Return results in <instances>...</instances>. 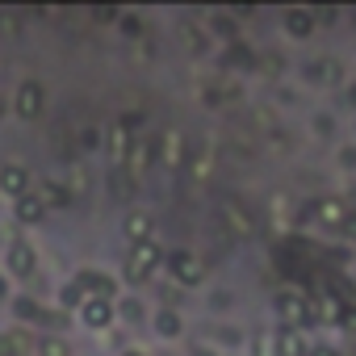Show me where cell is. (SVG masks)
<instances>
[{"instance_id":"6da1fadb","label":"cell","mask_w":356,"mask_h":356,"mask_svg":"<svg viewBox=\"0 0 356 356\" xmlns=\"http://www.w3.org/2000/svg\"><path fill=\"white\" fill-rule=\"evenodd\" d=\"M159 264H163V248H159V239H143V243H134L130 256H126V281H130V285H143V281L155 277Z\"/></svg>"},{"instance_id":"7a4b0ae2","label":"cell","mask_w":356,"mask_h":356,"mask_svg":"<svg viewBox=\"0 0 356 356\" xmlns=\"http://www.w3.org/2000/svg\"><path fill=\"white\" fill-rule=\"evenodd\" d=\"M0 193H5V197H13V202H22L26 193H34L30 168H26V163H17V159L0 163Z\"/></svg>"},{"instance_id":"3957f363","label":"cell","mask_w":356,"mask_h":356,"mask_svg":"<svg viewBox=\"0 0 356 356\" xmlns=\"http://www.w3.org/2000/svg\"><path fill=\"white\" fill-rule=\"evenodd\" d=\"M5 268H9L17 281H30V277L38 273V252H34V243L13 239V243H9V252H5Z\"/></svg>"},{"instance_id":"277c9868","label":"cell","mask_w":356,"mask_h":356,"mask_svg":"<svg viewBox=\"0 0 356 356\" xmlns=\"http://www.w3.org/2000/svg\"><path fill=\"white\" fill-rule=\"evenodd\" d=\"M163 264H168V273L181 281V285H202L206 281V268H202V260L193 252H168Z\"/></svg>"},{"instance_id":"5b68a950","label":"cell","mask_w":356,"mask_h":356,"mask_svg":"<svg viewBox=\"0 0 356 356\" xmlns=\"http://www.w3.org/2000/svg\"><path fill=\"white\" fill-rule=\"evenodd\" d=\"M277 310H281V318H285V327H293V331H302L306 323H314V318H310V302H306L302 293H293V289H285V293H281V302H277Z\"/></svg>"},{"instance_id":"8992f818","label":"cell","mask_w":356,"mask_h":356,"mask_svg":"<svg viewBox=\"0 0 356 356\" xmlns=\"http://www.w3.org/2000/svg\"><path fill=\"white\" fill-rule=\"evenodd\" d=\"M13 109H17V118L34 122V118L42 113V84H38V80H22V88H17V97H13Z\"/></svg>"},{"instance_id":"52a82bcc","label":"cell","mask_w":356,"mask_h":356,"mask_svg":"<svg viewBox=\"0 0 356 356\" xmlns=\"http://www.w3.org/2000/svg\"><path fill=\"white\" fill-rule=\"evenodd\" d=\"M80 323H84L88 331H105V327L113 323V302H105V298H88V302L80 306Z\"/></svg>"},{"instance_id":"ba28073f","label":"cell","mask_w":356,"mask_h":356,"mask_svg":"<svg viewBox=\"0 0 356 356\" xmlns=\"http://www.w3.org/2000/svg\"><path fill=\"white\" fill-rule=\"evenodd\" d=\"M122 235L130 239V248L143 243V239H155V231H151V214H147V210H130V214L122 218Z\"/></svg>"},{"instance_id":"9c48e42d","label":"cell","mask_w":356,"mask_h":356,"mask_svg":"<svg viewBox=\"0 0 356 356\" xmlns=\"http://www.w3.org/2000/svg\"><path fill=\"white\" fill-rule=\"evenodd\" d=\"M130 147H134V134L126 126H113L109 130V159H113V168H126L130 163Z\"/></svg>"},{"instance_id":"30bf717a","label":"cell","mask_w":356,"mask_h":356,"mask_svg":"<svg viewBox=\"0 0 356 356\" xmlns=\"http://www.w3.org/2000/svg\"><path fill=\"white\" fill-rule=\"evenodd\" d=\"M314 13L310 9H285V34L289 38H310L314 34Z\"/></svg>"},{"instance_id":"8fae6325","label":"cell","mask_w":356,"mask_h":356,"mask_svg":"<svg viewBox=\"0 0 356 356\" xmlns=\"http://www.w3.org/2000/svg\"><path fill=\"white\" fill-rule=\"evenodd\" d=\"M310 318H318V323H343L348 318V306L339 302V298H318V302H310Z\"/></svg>"},{"instance_id":"7c38bea8","label":"cell","mask_w":356,"mask_h":356,"mask_svg":"<svg viewBox=\"0 0 356 356\" xmlns=\"http://www.w3.org/2000/svg\"><path fill=\"white\" fill-rule=\"evenodd\" d=\"M34 193H38V202H42L47 210H63V206H72V193H67L59 181H42V185H34Z\"/></svg>"},{"instance_id":"4fadbf2b","label":"cell","mask_w":356,"mask_h":356,"mask_svg":"<svg viewBox=\"0 0 356 356\" xmlns=\"http://www.w3.org/2000/svg\"><path fill=\"white\" fill-rule=\"evenodd\" d=\"M76 285H80V293H84V298H105V302H113V281H109V277L80 273V277H76Z\"/></svg>"},{"instance_id":"5bb4252c","label":"cell","mask_w":356,"mask_h":356,"mask_svg":"<svg viewBox=\"0 0 356 356\" xmlns=\"http://www.w3.org/2000/svg\"><path fill=\"white\" fill-rule=\"evenodd\" d=\"M348 218H352V214H348V206H343L339 197H323V202H318V222H323V227H348Z\"/></svg>"},{"instance_id":"9a60e30c","label":"cell","mask_w":356,"mask_h":356,"mask_svg":"<svg viewBox=\"0 0 356 356\" xmlns=\"http://www.w3.org/2000/svg\"><path fill=\"white\" fill-rule=\"evenodd\" d=\"M277 356H310L306 335H302V331H293V327H285V331L277 335Z\"/></svg>"},{"instance_id":"2e32d148","label":"cell","mask_w":356,"mask_h":356,"mask_svg":"<svg viewBox=\"0 0 356 356\" xmlns=\"http://www.w3.org/2000/svg\"><path fill=\"white\" fill-rule=\"evenodd\" d=\"M13 210H17V222H22V227H34V222H42V214H47V206L38 202V193H26L22 202H13Z\"/></svg>"},{"instance_id":"e0dca14e","label":"cell","mask_w":356,"mask_h":356,"mask_svg":"<svg viewBox=\"0 0 356 356\" xmlns=\"http://www.w3.org/2000/svg\"><path fill=\"white\" fill-rule=\"evenodd\" d=\"M159 155H163V163H168V168L181 163V155H185V138H181V130H168V138L159 143Z\"/></svg>"},{"instance_id":"ac0fdd59","label":"cell","mask_w":356,"mask_h":356,"mask_svg":"<svg viewBox=\"0 0 356 356\" xmlns=\"http://www.w3.org/2000/svg\"><path fill=\"white\" fill-rule=\"evenodd\" d=\"M155 331H159V339H176V335L185 331V323H181V314H176V310H159L155 314Z\"/></svg>"},{"instance_id":"d6986e66","label":"cell","mask_w":356,"mask_h":356,"mask_svg":"<svg viewBox=\"0 0 356 356\" xmlns=\"http://www.w3.org/2000/svg\"><path fill=\"white\" fill-rule=\"evenodd\" d=\"M38 356H72V348H67L63 335H42L38 339Z\"/></svg>"},{"instance_id":"ffe728a7","label":"cell","mask_w":356,"mask_h":356,"mask_svg":"<svg viewBox=\"0 0 356 356\" xmlns=\"http://www.w3.org/2000/svg\"><path fill=\"white\" fill-rule=\"evenodd\" d=\"M59 302H63V306H84L88 298H84V293H80V285L72 281V285H63V289H59Z\"/></svg>"},{"instance_id":"44dd1931","label":"cell","mask_w":356,"mask_h":356,"mask_svg":"<svg viewBox=\"0 0 356 356\" xmlns=\"http://www.w3.org/2000/svg\"><path fill=\"white\" fill-rule=\"evenodd\" d=\"M206 176H210V159H197L193 163V181H206Z\"/></svg>"},{"instance_id":"7402d4cb","label":"cell","mask_w":356,"mask_h":356,"mask_svg":"<svg viewBox=\"0 0 356 356\" xmlns=\"http://www.w3.org/2000/svg\"><path fill=\"white\" fill-rule=\"evenodd\" d=\"M9 293H13V285H9V277L0 273V302H9Z\"/></svg>"},{"instance_id":"603a6c76","label":"cell","mask_w":356,"mask_h":356,"mask_svg":"<svg viewBox=\"0 0 356 356\" xmlns=\"http://www.w3.org/2000/svg\"><path fill=\"white\" fill-rule=\"evenodd\" d=\"M310 356H339V352L331 343H318V348H310Z\"/></svg>"},{"instance_id":"cb8c5ba5","label":"cell","mask_w":356,"mask_h":356,"mask_svg":"<svg viewBox=\"0 0 356 356\" xmlns=\"http://www.w3.org/2000/svg\"><path fill=\"white\" fill-rule=\"evenodd\" d=\"M256 356H273V348H268V339H260V343H256Z\"/></svg>"},{"instance_id":"d4e9b609","label":"cell","mask_w":356,"mask_h":356,"mask_svg":"<svg viewBox=\"0 0 356 356\" xmlns=\"http://www.w3.org/2000/svg\"><path fill=\"white\" fill-rule=\"evenodd\" d=\"M343 323H348V327L356 331V310H348V318H343Z\"/></svg>"},{"instance_id":"484cf974","label":"cell","mask_w":356,"mask_h":356,"mask_svg":"<svg viewBox=\"0 0 356 356\" xmlns=\"http://www.w3.org/2000/svg\"><path fill=\"white\" fill-rule=\"evenodd\" d=\"M193 356H214V352L210 348H193Z\"/></svg>"},{"instance_id":"4316f807","label":"cell","mask_w":356,"mask_h":356,"mask_svg":"<svg viewBox=\"0 0 356 356\" xmlns=\"http://www.w3.org/2000/svg\"><path fill=\"white\" fill-rule=\"evenodd\" d=\"M5 109H9V101H5V97H0V118H5Z\"/></svg>"},{"instance_id":"83f0119b","label":"cell","mask_w":356,"mask_h":356,"mask_svg":"<svg viewBox=\"0 0 356 356\" xmlns=\"http://www.w3.org/2000/svg\"><path fill=\"white\" fill-rule=\"evenodd\" d=\"M348 97H352V105H356V84H352V92H348Z\"/></svg>"},{"instance_id":"f1b7e54d","label":"cell","mask_w":356,"mask_h":356,"mask_svg":"<svg viewBox=\"0 0 356 356\" xmlns=\"http://www.w3.org/2000/svg\"><path fill=\"white\" fill-rule=\"evenodd\" d=\"M122 356H147V352H122Z\"/></svg>"}]
</instances>
